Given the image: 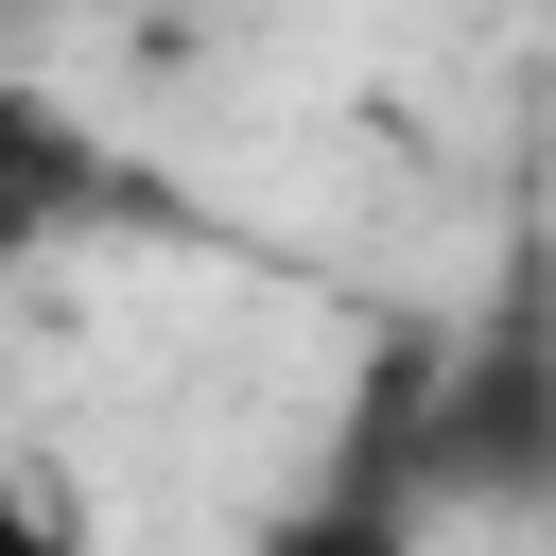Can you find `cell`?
Instances as JSON below:
<instances>
[{
    "label": "cell",
    "instance_id": "obj_1",
    "mask_svg": "<svg viewBox=\"0 0 556 556\" xmlns=\"http://www.w3.org/2000/svg\"><path fill=\"white\" fill-rule=\"evenodd\" d=\"M417 504H469V521L556 504V261H539V243H521L504 295L417 365Z\"/></svg>",
    "mask_w": 556,
    "mask_h": 556
},
{
    "label": "cell",
    "instance_id": "obj_2",
    "mask_svg": "<svg viewBox=\"0 0 556 556\" xmlns=\"http://www.w3.org/2000/svg\"><path fill=\"white\" fill-rule=\"evenodd\" d=\"M87 226H156V174L35 70H0V261H52Z\"/></svg>",
    "mask_w": 556,
    "mask_h": 556
},
{
    "label": "cell",
    "instance_id": "obj_3",
    "mask_svg": "<svg viewBox=\"0 0 556 556\" xmlns=\"http://www.w3.org/2000/svg\"><path fill=\"white\" fill-rule=\"evenodd\" d=\"M0 556H104V521L52 452H0Z\"/></svg>",
    "mask_w": 556,
    "mask_h": 556
}]
</instances>
